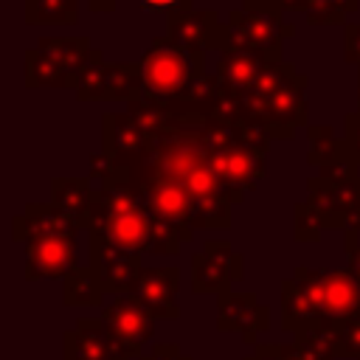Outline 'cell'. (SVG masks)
<instances>
[{"label": "cell", "instance_id": "obj_1", "mask_svg": "<svg viewBox=\"0 0 360 360\" xmlns=\"http://www.w3.org/2000/svg\"><path fill=\"white\" fill-rule=\"evenodd\" d=\"M160 107L169 118V127L160 135L149 138V143L141 152L127 158H110V163L127 174L155 177L183 188L197 208L200 228L228 231L233 202L214 172L211 163L214 152L202 135V121L208 115L211 101L208 104L169 101Z\"/></svg>", "mask_w": 360, "mask_h": 360}, {"label": "cell", "instance_id": "obj_2", "mask_svg": "<svg viewBox=\"0 0 360 360\" xmlns=\"http://www.w3.org/2000/svg\"><path fill=\"white\" fill-rule=\"evenodd\" d=\"M360 315V281L349 270L295 267L281 281V329L298 335Z\"/></svg>", "mask_w": 360, "mask_h": 360}, {"label": "cell", "instance_id": "obj_3", "mask_svg": "<svg viewBox=\"0 0 360 360\" xmlns=\"http://www.w3.org/2000/svg\"><path fill=\"white\" fill-rule=\"evenodd\" d=\"M158 219L129 186L104 180L93 191V205L82 228L115 248L149 253Z\"/></svg>", "mask_w": 360, "mask_h": 360}, {"label": "cell", "instance_id": "obj_4", "mask_svg": "<svg viewBox=\"0 0 360 360\" xmlns=\"http://www.w3.org/2000/svg\"><path fill=\"white\" fill-rule=\"evenodd\" d=\"M143 76V101L169 104L180 101L191 82L205 73V53H191L177 48L166 34L155 37L152 45L138 59Z\"/></svg>", "mask_w": 360, "mask_h": 360}, {"label": "cell", "instance_id": "obj_5", "mask_svg": "<svg viewBox=\"0 0 360 360\" xmlns=\"http://www.w3.org/2000/svg\"><path fill=\"white\" fill-rule=\"evenodd\" d=\"M284 11L276 0H242V8L228 14L225 51H245L262 56L267 65L284 62L281 45L295 37V25L284 22Z\"/></svg>", "mask_w": 360, "mask_h": 360}, {"label": "cell", "instance_id": "obj_6", "mask_svg": "<svg viewBox=\"0 0 360 360\" xmlns=\"http://www.w3.org/2000/svg\"><path fill=\"white\" fill-rule=\"evenodd\" d=\"M304 202L315 211L321 228L360 231V172L346 177H309Z\"/></svg>", "mask_w": 360, "mask_h": 360}, {"label": "cell", "instance_id": "obj_7", "mask_svg": "<svg viewBox=\"0 0 360 360\" xmlns=\"http://www.w3.org/2000/svg\"><path fill=\"white\" fill-rule=\"evenodd\" d=\"M307 84L309 79L304 73L290 76L284 84H278L267 98L242 107V118L259 121L270 138H295L298 127H309L307 124Z\"/></svg>", "mask_w": 360, "mask_h": 360}, {"label": "cell", "instance_id": "obj_8", "mask_svg": "<svg viewBox=\"0 0 360 360\" xmlns=\"http://www.w3.org/2000/svg\"><path fill=\"white\" fill-rule=\"evenodd\" d=\"M245 259L231 248L228 239H208L200 253L191 256V292L194 295H225L233 281H242Z\"/></svg>", "mask_w": 360, "mask_h": 360}, {"label": "cell", "instance_id": "obj_9", "mask_svg": "<svg viewBox=\"0 0 360 360\" xmlns=\"http://www.w3.org/2000/svg\"><path fill=\"white\" fill-rule=\"evenodd\" d=\"M98 318L129 360L143 357L146 343L155 338V318L135 295H115L110 304H104Z\"/></svg>", "mask_w": 360, "mask_h": 360}, {"label": "cell", "instance_id": "obj_10", "mask_svg": "<svg viewBox=\"0 0 360 360\" xmlns=\"http://www.w3.org/2000/svg\"><path fill=\"white\" fill-rule=\"evenodd\" d=\"M166 37L191 53H205V51H225V37L228 25L219 22V14L214 8H191V11H177L166 17Z\"/></svg>", "mask_w": 360, "mask_h": 360}, {"label": "cell", "instance_id": "obj_11", "mask_svg": "<svg viewBox=\"0 0 360 360\" xmlns=\"http://www.w3.org/2000/svg\"><path fill=\"white\" fill-rule=\"evenodd\" d=\"M90 267L98 273L101 284H104V292L107 295H129L143 264H141V253L135 250H124V248H115L98 236H90Z\"/></svg>", "mask_w": 360, "mask_h": 360}, {"label": "cell", "instance_id": "obj_12", "mask_svg": "<svg viewBox=\"0 0 360 360\" xmlns=\"http://www.w3.org/2000/svg\"><path fill=\"white\" fill-rule=\"evenodd\" d=\"M211 163H214V172H217L219 183L225 186L233 205H239L245 200V194L259 186V180L264 174V155L250 146H242V143L214 152Z\"/></svg>", "mask_w": 360, "mask_h": 360}, {"label": "cell", "instance_id": "obj_13", "mask_svg": "<svg viewBox=\"0 0 360 360\" xmlns=\"http://www.w3.org/2000/svg\"><path fill=\"white\" fill-rule=\"evenodd\" d=\"M25 248V278H65L79 267L76 236H34Z\"/></svg>", "mask_w": 360, "mask_h": 360}, {"label": "cell", "instance_id": "obj_14", "mask_svg": "<svg viewBox=\"0 0 360 360\" xmlns=\"http://www.w3.org/2000/svg\"><path fill=\"white\" fill-rule=\"evenodd\" d=\"M270 326V309L259 304L256 292H225L217 298V329L239 332L245 346H256L259 332Z\"/></svg>", "mask_w": 360, "mask_h": 360}, {"label": "cell", "instance_id": "obj_15", "mask_svg": "<svg viewBox=\"0 0 360 360\" xmlns=\"http://www.w3.org/2000/svg\"><path fill=\"white\" fill-rule=\"evenodd\" d=\"M177 290H180L177 267H143L129 295H135L155 321H174L180 318Z\"/></svg>", "mask_w": 360, "mask_h": 360}, {"label": "cell", "instance_id": "obj_16", "mask_svg": "<svg viewBox=\"0 0 360 360\" xmlns=\"http://www.w3.org/2000/svg\"><path fill=\"white\" fill-rule=\"evenodd\" d=\"M62 360H129L101 318H79L73 329L62 335Z\"/></svg>", "mask_w": 360, "mask_h": 360}, {"label": "cell", "instance_id": "obj_17", "mask_svg": "<svg viewBox=\"0 0 360 360\" xmlns=\"http://www.w3.org/2000/svg\"><path fill=\"white\" fill-rule=\"evenodd\" d=\"M82 231L79 219L53 202H28L22 214L11 219V239L28 242L34 236H76Z\"/></svg>", "mask_w": 360, "mask_h": 360}, {"label": "cell", "instance_id": "obj_18", "mask_svg": "<svg viewBox=\"0 0 360 360\" xmlns=\"http://www.w3.org/2000/svg\"><path fill=\"white\" fill-rule=\"evenodd\" d=\"M267 68V62L256 53H245V51H222L214 68V76L219 79L222 90L233 93V96H245L253 90V84L259 82L262 70Z\"/></svg>", "mask_w": 360, "mask_h": 360}, {"label": "cell", "instance_id": "obj_19", "mask_svg": "<svg viewBox=\"0 0 360 360\" xmlns=\"http://www.w3.org/2000/svg\"><path fill=\"white\" fill-rule=\"evenodd\" d=\"M149 143L146 132L129 112H104L101 115V152L107 158H127L141 152Z\"/></svg>", "mask_w": 360, "mask_h": 360}, {"label": "cell", "instance_id": "obj_20", "mask_svg": "<svg viewBox=\"0 0 360 360\" xmlns=\"http://www.w3.org/2000/svg\"><path fill=\"white\" fill-rule=\"evenodd\" d=\"M307 138H309V152H307V163L318 172L340 166V163H352L343 146V138L335 135V129L329 124H309L307 127Z\"/></svg>", "mask_w": 360, "mask_h": 360}, {"label": "cell", "instance_id": "obj_21", "mask_svg": "<svg viewBox=\"0 0 360 360\" xmlns=\"http://www.w3.org/2000/svg\"><path fill=\"white\" fill-rule=\"evenodd\" d=\"M93 191L96 188H90V177H53L51 180V202L68 211L70 217H76L79 225H84L90 214Z\"/></svg>", "mask_w": 360, "mask_h": 360}, {"label": "cell", "instance_id": "obj_22", "mask_svg": "<svg viewBox=\"0 0 360 360\" xmlns=\"http://www.w3.org/2000/svg\"><path fill=\"white\" fill-rule=\"evenodd\" d=\"M104 284L90 264H79L70 276L62 278V301L65 307H101Z\"/></svg>", "mask_w": 360, "mask_h": 360}, {"label": "cell", "instance_id": "obj_23", "mask_svg": "<svg viewBox=\"0 0 360 360\" xmlns=\"http://www.w3.org/2000/svg\"><path fill=\"white\" fill-rule=\"evenodd\" d=\"M37 48L51 56L56 65H62L76 82H79V70L90 56V39L87 37H39Z\"/></svg>", "mask_w": 360, "mask_h": 360}, {"label": "cell", "instance_id": "obj_24", "mask_svg": "<svg viewBox=\"0 0 360 360\" xmlns=\"http://www.w3.org/2000/svg\"><path fill=\"white\" fill-rule=\"evenodd\" d=\"M25 84L28 87H70L76 90V79L56 65L51 56H45L39 48L25 51Z\"/></svg>", "mask_w": 360, "mask_h": 360}, {"label": "cell", "instance_id": "obj_25", "mask_svg": "<svg viewBox=\"0 0 360 360\" xmlns=\"http://www.w3.org/2000/svg\"><path fill=\"white\" fill-rule=\"evenodd\" d=\"M28 25H73L79 22V0H25Z\"/></svg>", "mask_w": 360, "mask_h": 360}, {"label": "cell", "instance_id": "obj_26", "mask_svg": "<svg viewBox=\"0 0 360 360\" xmlns=\"http://www.w3.org/2000/svg\"><path fill=\"white\" fill-rule=\"evenodd\" d=\"M104 84H107V62H104V53L98 48H93L87 62L79 70L76 98L79 101H104Z\"/></svg>", "mask_w": 360, "mask_h": 360}, {"label": "cell", "instance_id": "obj_27", "mask_svg": "<svg viewBox=\"0 0 360 360\" xmlns=\"http://www.w3.org/2000/svg\"><path fill=\"white\" fill-rule=\"evenodd\" d=\"M292 346L298 349V354L304 360H335L332 338H329V329L326 326H318V329H307V332L292 335Z\"/></svg>", "mask_w": 360, "mask_h": 360}, {"label": "cell", "instance_id": "obj_28", "mask_svg": "<svg viewBox=\"0 0 360 360\" xmlns=\"http://www.w3.org/2000/svg\"><path fill=\"white\" fill-rule=\"evenodd\" d=\"M326 329H329V338H332L335 357L360 360V315H354L349 321H340V323H332Z\"/></svg>", "mask_w": 360, "mask_h": 360}, {"label": "cell", "instance_id": "obj_29", "mask_svg": "<svg viewBox=\"0 0 360 360\" xmlns=\"http://www.w3.org/2000/svg\"><path fill=\"white\" fill-rule=\"evenodd\" d=\"M352 11H357V0H315L304 17L309 25H338Z\"/></svg>", "mask_w": 360, "mask_h": 360}, {"label": "cell", "instance_id": "obj_30", "mask_svg": "<svg viewBox=\"0 0 360 360\" xmlns=\"http://www.w3.org/2000/svg\"><path fill=\"white\" fill-rule=\"evenodd\" d=\"M321 222L315 217V211L307 205V202H298L295 205V222H292V233L298 242H318L321 239Z\"/></svg>", "mask_w": 360, "mask_h": 360}, {"label": "cell", "instance_id": "obj_31", "mask_svg": "<svg viewBox=\"0 0 360 360\" xmlns=\"http://www.w3.org/2000/svg\"><path fill=\"white\" fill-rule=\"evenodd\" d=\"M245 360H304L292 343H256Z\"/></svg>", "mask_w": 360, "mask_h": 360}, {"label": "cell", "instance_id": "obj_32", "mask_svg": "<svg viewBox=\"0 0 360 360\" xmlns=\"http://www.w3.org/2000/svg\"><path fill=\"white\" fill-rule=\"evenodd\" d=\"M343 146H346V155L349 160L360 169V110L357 112H349L343 118Z\"/></svg>", "mask_w": 360, "mask_h": 360}, {"label": "cell", "instance_id": "obj_33", "mask_svg": "<svg viewBox=\"0 0 360 360\" xmlns=\"http://www.w3.org/2000/svg\"><path fill=\"white\" fill-rule=\"evenodd\" d=\"M343 56L349 65L360 68V22H346L343 28Z\"/></svg>", "mask_w": 360, "mask_h": 360}, {"label": "cell", "instance_id": "obj_34", "mask_svg": "<svg viewBox=\"0 0 360 360\" xmlns=\"http://www.w3.org/2000/svg\"><path fill=\"white\" fill-rule=\"evenodd\" d=\"M343 250H346V262H349L346 270L360 281V231L343 233Z\"/></svg>", "mask_w": 360, "mask_h": 360}, {"label": "cell", "instance_id": "obj_35", "mask_svg": "<svg viewBox=\"0 0 360 360\" xmlns=\"http://www.w3.org/2000/svg\"><path fill=\"white\" fill-rule=\"evenodd\" d=\"M143 11L152 14H177V11H191V0H135Z\"/></svg>", "mask_w": 360, "mask_h": 360}, {"label": "cell", "instance_id": "obj_36", "mask_svg": "<svg viewBox=\"0 0 360 360\" xmlns=\"http://www.w3.org/2000/svg\"><path fill=\"white\" fill-rule=\"evenodd\" d=\"M141 360H191V354L180 352V346L174 343H155L149 354H143Z\"/></svg>", "mask_w": 360, "mask_h": 360}, {"label": "cell", "instance_id": "obj_37", "mask_svg": "<svg viewBox=\"0 0 360 360\" xmlns=\"http://www.w3.org/2000/svg\"><path fill=\"white\" fill-rule=\"evenodd\" d=\"M276 3H278L281 11H301V14H307V8H309L315 0H276Z\"/></svg>", "mask_w": 360, "mask_h": 360}, {"label": "cell", "instance_id": "obj_38", "mask_svg": "<svg viewBox=\"0 0 360 360\" xmlns=\"http://www.w3.org/2000/svg\"><path fill=\"white\" fill-rule=\"evenodd\" d=\"M84 3H87V8L96 11V14H110V11H115V6H118V0H84Z\"/></svg>", "mask_w": 360, "mask_h": 360}, {"label": "cell", "instance_id": "obj_39", "mask_svg": "<svg viewBox=\"0 0 360 360\" xmlns=\"http://www.w3.org/2000/svg\"><path fill=\"white\" fill-rule=\"evenodd\" d=\"M357 110H360V82H357Z\"/></svg>", "mask_w": 360, "mask_h": 360}, {"label": "cell", "instance_id": "obj_40", "mask_svg": "<svg viewBox=\"0 0 360 360\" xmlns=\"http://www.w3.org/2000/svg\"><path fill=\"white\" fill-rule=\"evenodd\" d=\"M357 82H360V68H357Z\"/></svg>", "mask_w": 360, "mask_h": 360}]
</instances>
